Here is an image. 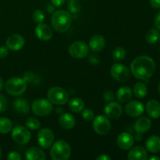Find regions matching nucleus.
<instances>
[{"label":"nucleus","mask_w":160,"mask_h":160,"mask_svg":"<svg viewBox=\"0 0 160 160\" xmlns=\"http://www.w3.org/2000/svg\"><path fill=\"white\" fill-rule=\"evenodd\" d=\"M156 71V62L148 56L136 57L131 64V72L137 79L145 81L154 74Z\"/></svg>","instance_id":"1"},{"label":"nucleus","mask_w":160,"mask_h":160,"mask_svg":"<svg viewBox=\"0 0 160 160\" xmlns=\"http://www.w3.org/2000/svg\"><path fill=\"white\" fill-rule=\"evenodd\" d=\"M73 17L71 14L63 9L55 11L51 18L53 29L59 33L67 32L72 25Z\"/></svg>","instance_id":"2"},{"label":"nucleus","mask_w":160,"mask_h":160,"mask_svg":"<svg viewBox=\"0 0 160 160\" xmlns=\"http://www.w3.org/2000/svg\"><path fill=\"white\" fill-rule=\"evenodd\" d=\"M71 155V148L64 140H59L52 145L50 156L53 160H67Z\"/></svg>","instance_id":"3"},{"label":"nucleus","mask_w":160,"mask_h":160,"mask_svg":"<svg viewBox=\"0 0 160 160\" xmlns=\"http://www.w3.org/2000/svg\"><path fill=\"white\" fill-rule=\"evenodd\" d=\"M5 88L8 94L13 96H19L25 92L28 88V82L23 78H12L6 81Z\"/></svg>","instance_id":"4"},{"label":"nucleus","mask_w":160,"mask_h":160,"mask_svg":"<svg viewBox=\"0 0 160 160\" xmlns=\"http://www.w3.org/2000/svg\"><path fill=\"white\" fill-rule=\"evenodd\" d=\"M31 109L35 115L45 117L49 115L53 109L52 103L49 100L38 98L34 100L31 104Z\"/></svg>","instance_id":"5"},{"label":"nucleus","mask_w":160,"mask_h":160,"mask_svg":"<svg viewBox=\"0 0 160 160\" xmlns=\"http://www.w3.org/2000/svg\"><path fill=\"white\" fill-rule=\"evenodd\" d=\"M48 100L52 104L64 105L67 102L69 95L67 91L60 87L51 88L47 93Z\"/></svg>","instance_id":"6"},{"label":"nucleus","mask_w":160,"mask_h":160,"mask_svg":"<svg viewBox=\"0 0 160 160\" xmlns=\"http://www.w3.org/2000/svg\"><path fill=\"white\" fill-rule=\"evenodd\" d=\"M11 137L12 140L17 144L25 145L30 142L31 138V134L28 128L18 125V126L14 127L12 129Z\"/></svg>","instance_id":"7"},{"label":"nucleus","mask_w":160,"mask_h":160,"mask_svg":"<svg viewBox=\"0 0 160 160\" xmlns=\"http://www.w3.org/2000/svg\"><path fill=\"white\" fill-rule=\"evenodd\" d=\"M111 76L117 81L125 82L131 78V71L128 67L121 63H115L110 70Z\"/></svg>","instance_id":"8"},{"label":"nucleus","mask_w":160,"mask_h":160,"mask_svg":"<svg viewBox=\"0 0 160 160\" xmlns=\"http://www.w3.org/2000/svg\"><path fill=\"white\" fill-rule=\"evenodd\" d=\"M93 128L99 135H105L110 131L111 123L109 118L103 115H98L93 119Z\"/></svg>","instance_id":"9"},{"label":"nucleus","mask_w":160,"mask_h":160,"mask_svg":"<svg viewBox=\"0 0 160 160\" xmlns=\"http://www.w3.org/2000/svg\"><path fill=\"white\" fill-rule=\"evenodd\" d=\"M89 48L83 41H76L69 47V53L75 59H84L88 55Z\"/></svg>","instance_id":"10"},{"label":"nucleus","mask_w":160,"mask_h":160,"mask_svg":"<svg viewBox=\"0 0 160 160\" xmlns=\"http://www.w3.org/2000/svg\"><path fill=\"white\" fill-rule=\"evenodd\" d=\"M55 136L52 131L48 128H42L38 133V142L43 148H48L54 142Z\"/></svg>","instance_id":"11"},{"label":"nucleus","mask_w":160,"mask_h":160,"mask_svg":"<svg viewBox=\"0 0 160 160\" xmlns=\"http://www.w3.org/2000/svg\"><path fill=\"white\" fill-rule=\"evenodd\" d=\"M145 111V106L142 102L139 101H131L125 106V112L129 117L136 118L139 117L143 114Z\"/></svg>","instance_id":"12"},{"label":"nucleus","mask_w":160,"mask_h":160,"mask_svg":"<svg viewBox=\"0 0 160 160\" xmlns=\"http://www.w3.org/2000/svg\"><path fill=\"white\" fill-rule=\"evenodd\" d=\"M104 112L108 118L115 120V119H117L120 117H121L122 112H123V108L118 102L112 101L109 102L105 106Z\"/></svg>","instance_id":"13"},{"label":"nucleus","mask_w":160,"mask_h":160,"mask_svg":"<svg viewBox=\"0 0 160 160\" xmlns=\"http://www.w3.org/2000/svg\"><path fill=\"white\" fill-rule=\"evenodd\" d=\"M25 40L20 34H14L9 36L6 42V47L12 51H19L24 46Z\"/></svg>","instance_id":"14"},{"label":"nucleus","mask_w":160,"mask_h":160,"mask_svg":"<svg viewBox=\"0 0 160 160\" xmlns=\"http://www.w3.org/2000/svg\"><path fill=\"white\" fill-rule=\"evenodd\" d=\"M117 145L121 149L128 150L131 148L134 145V138L132 134L128 132H123L120 134L117 139Z\"/></svg>","instance_id":"15"},{"label":"nucleus","mask_w":160,"mask_h":160,"mask_svg":"<svg viewBox=\"0 0 160 160\" xmlns=\"http://www.w3.org/2000/svg\"><path fill=\"white\" fill-rule=\"evenodd\" d=\"M35 34L40 40L48 41L52 38L53 35V31L51 27L48 24L41 23H38V26L35 28Z\"/></svg>","instance_id":"16"},{"label":"nucleus","mask_w":160,"mask_h":160,"mask_svg":"<svg viewBox=\"0 0 160 160\" xmlns=\"http://www.w3.org/2000/svg\"><path fill=\"white\" fill-rule=\"evenodd\" d=\"M152 127V122L148 117H142L138 119L134 123V130L138 135L146 133Z\"/></svg>","instance_id":"17"},{"label":"nucleus","mask_w":160,"mask_h":160,"mask_svg":"<svg viewBox=\"0 0 160 160\" xmlns=\"http://www.w3.org/2000/svg\"><path fill=\"white\" fill-rule=\"evenodd\" d=\"M106 45V39L101 34H95L89 41V48L94 52L102 51Z\"/></svg>","instance_id":"18"},{"label":"nucleus","mask_w":160,"mask_h":160,"mask_svg":"<svg viewBox=\"0 0 160 160\" xmlns=\"http://www.w3.org/2000/svg\"><path fill=\"white\" fill-rule=\"evenodd\" d=\"M129 160H146L148 159V152L142 146H135L130 150L128 155Z\"/></svg>","instance_id":"19"},{"label":"nucleus","mask_w":160,"mask_h":160,"mask_svg":"<svg viewBox=\"0 0 160 160\" xmlns=\"http://www.w3.org/2000/svg\"><path fill=\"white\" fill-rule=\"evenodd\" d=\"M146 112L150 117L158 119L160 117V103L156 100H150L146 104Z\"/></svg>","instance_id":"20"},{"label":"nucleus","mask_w":160,"mask_h":160,"mask_svg":"<svg viewBox=\"0 0 160 160\" xmlns=\"http://www.w3.org/2000/svg\"><path fill=\"white\" fill-rule=\"evenodd\" d=\"M25 158L28 160H45L46 156L41 148L31 147L25 152Z\"/></svg>","instance_id":"21"},{"label":"nucleus","mask_w":160,"mask_h":160,"mask_svg":"<svg viewBox=\"0 0 160 160\" xmlns=\"http://www.w3.org/2000/svg\"><path fill=\"white\" fill-rule=\"evenodd\" d=\"M59 123L61 128L65 130H70L75 126L76 120L73 115L70 113H63L59 117Z\"/></svg>","instance_id":"22"},{"label":"nucleus","mask_w":160,"mask_h":160,"mask_svg":"<svg viewBox=\"0 0 160 160\" xmlns=\"http://www.w3.org/2000/svg\"><path fill=\"white\" fill-rule=\"evenodd\" d=\"M145 147L150 152H159L160 151V138L157 135H152L149 137L145 142Z\"/></svg>","instance_id":"23"},{"label":"nucleus","mask_w":160,"mask_h":160,"mask_svg":"<svg viewBox=\"0 0 160 160\" xmlns=\"http://www.w3.org/2000/svg\"><path fill=\"white\" fill-rule=\"evenodd\" d=\"M133 91L128 86L120 88L117 92V98L120 102H127L132 98Z\"/></svg>","instance_id":"24"},{"label":"nucleus","mask_w":160,"mask_h":160,"mask_svg":"<svg viewBox=\"0 0 160 160\" xmlns=\"http://www.w3.org/2000/svg\"><path fill=\"white\" fill-rule=\"evenodd\" d=\"M13 109L17 113L28 114L30 111V106L26 99L19 98L14 101Z\"/></svg>","instance_id":"25"},{"label":"nucleus","mask_w":160,"mask_h":160,"mask_svg":"<svg viewBox=\"0 0 160 160\" xmlns=\"http://www.w3.org/2000/svg\"><path fill=\"white\" fill-rule=\"evenodd\" d=\"M133 93L138 98H145L148 94V88L146 84L142 82L136 83L133 88Z\"/></svg>","instance_id":"26"},{"label":"nucleus","mask_w":160,"mask_h":160,"mask_svg":"<svg viewBox=\"0 0 160 160\" xmlns=\"http://www.w3.org/2000/svg\"><path fill=\"white\" fill-rule=\"evenodd\" d=\"M69 108L73 112H81L84 108V102L81 98H74L69 102Z\"/></svg>","instance_id":"27"},{"label":"nucleus","mask_w":160,"mask_h":160,"mask_svg":"<svg viewBox=\"0 0 160 160\" xmlns=\"http://www.w3.org/2000/svg\"><path fill=\"white\" fill-rule=\"evenodd\" d=\"M12 129V121L6 117H0V134H8Z\"/></svg>","instance_id":"28"},{"label":"nucleus","mask_w":160,"mask_h":160,"mask_svg":"<svg viewBox=\"0 0 160 160\" xmlns=\"http://www.w3.org/2000/svg\"><path fill=\"white\" fill-rule=\"evenodd\" d=\"M159 36L160 34L159 31L157 29H155V28H152L147 32L146 35H145V39L148 44L153 45L158 42V40L159 39Z\"/></svg>","instance_id":"29"},{"label":"nucleus","mask_w":160,"mask_h":160,"mask_svg":"<svg viewBox=\"0 0 160 160\" xmlns=\"http://www.w3.org/2000/svg\"><path fill=\"white\" fill-rule=\"evenodd\" d=\"M67 7L72 14H78L81 10V3L79 0H68Z\"/></svg>","instance_id":"30"},{"label":"nucleus","mask_w":160,"mask_h":160,"mask_svg":"<svg viewBox=\"0 0 160 160\" xmlns=\"http://www.w3.org/2000/svg\"><path fill=\"white\" fill-rule=\"evenodd\" d=\"M25 125H26L27 128L31 130V131L38 130L41 128L40 121L34 117H30V118L27 119L25 121Z\"/></svg>","instance_id":"31"},{"label":"nucleus","mask_w":160,"mask_h":160,"mask_svg":"<svg viewBox=\"0 0 160 160\" xmlns=\"http://www.w3.org/2000/svg\"><path fill=\"white\" fill-rule=\"evenodd\" d=\"M112 56L115 61H121L126 56V50L123 47H117L112 52Z\"/></svg>","instance_id":"32"},{"label":"nucleus","mask_w":160,"mask_h":160,"mask_svg":"<svg viewBox=\"0 0 160 160\" xmlns=\"http://www.w3.org/2000/svg\"><path fill=\"white\" fill-rule=\"evenodd\" d=\"M33 20L35 23H43L44 20H45V14L42 11H41L40 9H37V10L34 11L33 12Z\"/></svg>","instance_id":"33"},{"label":"nucleus","mask_w":160,"mask_h":160,"mask_svg":"<svg viewBox=\"0 0 160 160\" xmlns=\"http://www.w3.org/2000/svg\"><path fill=\"white\" fill-rule=\"evenodd\" d=\"M82 117L84 120L86 121H91L94 119V112L91 109H84L82 111Z\"/></svg>","instance_id":"34"},{"label":"nucleus","mask_w":160,"mask_h":160,"mask_svg":"<svg viewBox=\"0 0 160 160\" xmlns=\"http://www.w3.org/2000/svg\"><path fill=\"white\" fill-rule=\"evenodd\" d=\"M8 108V100L3 95L0 94V112H4Z\"/></svg>","instance_id":"35"},{"label":"nucleus","mask_w":160,"mask_h":160,"mask_svg":"<svg viewBox=\"0 0 160 160\" xmlns=\"http://www.w3.org/2000/svg\"><path fill=\"white\" fill-rule=\"evenodd\" d=\"M88 60L92 65H98L100 62V56L96 53H92L88 56Z\"/></svg>","instance_id":"36"},{"label":"nucleus","mask_w":160,"mask_h":160,"mask_svg":"<svg viewBox=\"0 0 160 160\" xmlns=\"http://www.w3.org/2000/svg\"><path fill=\"white\" fill-rule=\"evenodd\" d=\"M114 98H115V95H114V93L112 91L107 90L103 93V99L105 101L108 102L113 101Z\"/></svg>","instance_id":"37"},{"label":"nucleus","mask_w":160,"mask_h":160,"mask_svg":"<svg viewBox=\"0 0 160 160\" xmlns=\"http://www.w3.org/2000/svg\"><path fill=\"white\" fill-rule=\"evenodd\" d=\"M21 156L17 152H11L7 156V159L9 160H21Z\"/></svg>","instance_id":"38"},{"label":"nucleus","mask_w":160,"mask_h":160,"mask_svg":"<svg viewBox=\"0 0 160 160\" xmlns=\"http://www.w3.org/2000/svg\"><path fill=\"white\" fill-rule=\"evenodd\" d=\"M9 54V48L6 46H0V59H4Z\"/></svg>","instance_id":"39"},{"label":"nucleus","mask_w":160,"mask_h":160,"mask_svg":"<svg viewBox=\"0 0 160 160\" xmlns=\"http://www.w3.org/2000/svg\"><path fill=\"white\" fill-rule=\"evenodd\" d=\"M154 23H155V26L157 29L160 30V11L156 14V17H155L154 20Z\"/></svg>","instance_id":"40"},{"label":"nucleus","mask_w":160,"mask_h":160,"mask_svg":"<svg viewBox=\"0 0 160 160\" xmlns=\"http://www.w3.org/2000/svg\"><path fill=\"white\" fill-rule=\"evenodd\" d=\"M149 2L155 9H160V0H149Z\"/></svg>","instance_id":"41"},{"label":"nucleus","mask_w":160,"mask_h":160,"mask_svg":"<svg viewBox=\"0 0 160 160\" xmlns=\"http://www.w3.org/2000/svg\"><path fill=\"white\" fill-rule=\"evenodd\" d=\"M51 1L53 6H56V7H60L61 6L64 4L66 0H51Z\"/></svg>","instance_id":"42"},{"label":"nucleus","mask_w":160,"mask_h":160,"mask_svg":"<svg viewBox=\"0 0 160 160\" xmlns=\"http://www.w3.org/2000/svg\"><path fill=\"white\" fill-rule=\"evenodd\" d=\"M33 78H34V75H33L32 73H31V72H27L24 74V77H23V79H24L27 82L31 81L33 80Z\"/></svg>","instance_id":"43"},{"label":"nucleus","mask_w":160,"mask_h":160,"mask_svg":"<svg viewBox=\"0 0 160 160\" xmlns=\"http://www.w3.org/2000/svg\"><path fill=\"white\" fill-rule=\"evenodd\" d=\"M111 157L106 154H102L96 158V160H110Z\"/></svg>","instance_id":"44"},{"label":"nucleus","mask_w":160,"mask_h":160,"mask_svg":"<svg viewBox=\"0 0 160 160\" xmlns=\"http://www.w3.org/2000/svg\"><path fill=\"white\" fill-rule=\"evenodd\" d=\"M3 86H4V82H3L2 78H0V92H1V91L2 90Z\"/></svg>","instance_id":"45"},{"label":"nucleus","mask_w":160,"mask_h":160,"mask_svg":"<svg viewBox=\"0 0 160 160\" xmlns=\"http://www.w3.org/2000/svg\"><path fill=\"white\" fill-rule=\"evenodd\" d=\"M150 160H160V157H157V156H152L149 158Z\"/></svg>","instance_id":"46"},{"label":"nucleus","mask_w":160,"mask_h":160,"mask_svg":"<svg viewBox=\"0 0 160 160\" xmlns=\"http://www.w3.org/2000/svg\"><path fill=\"white\" fill-rule=\"evenodd\" d=\"M2 148L1 147H0V159L2 158Z\"/></svg>","instance_id":"47"},{"label":"nucleus","mask_w":160,"mask_h":160,"mask_svg":"<svg viewBox=\"0 0 160 160\" xmlns=\"http://www.w3.org/2000/svg\"><path fill=\"white\" fill-rule=\"evenodd\" d=\"M158 91H159V95H160V83H159V88H158Z\"/></svg>","instance_id":"48"}]
</instances>
